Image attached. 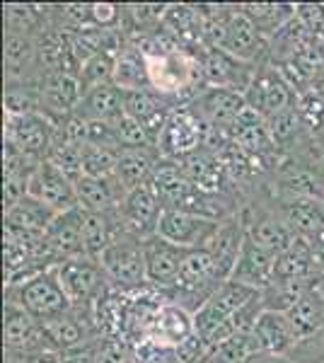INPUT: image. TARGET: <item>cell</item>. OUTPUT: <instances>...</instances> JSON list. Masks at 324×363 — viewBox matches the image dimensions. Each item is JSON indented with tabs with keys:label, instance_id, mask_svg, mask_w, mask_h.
<instances>
[{
	"label": "cell",
	"instance_id": "obj_1",
	"mask_svg": "<svg viewBox=\"0 0 324 363\" xmlns=\"http://www.w3.org/2000/svg\"><path fill=\"white\" fill-rule=\"evenodd\" d=\"M104 274H107L111 289L123 294H140L148 291V274H145V252L143 240L123 230L114 242L99 257Z\"/></svg>",
	"mask_w": 324,
	"mask_h": 363
},
{
	"label": "cell",
	"instance_id": "obj_2",
	"mask_svg": "<svg viewBox=\"0 0 324 363\" xmlns=\"http://www.w3.org/2000/svg\"><path fill=\"white\" fill-rule=\"evenodd\" d=\"M5 301L17 303V306L25 308L27 313L39 322L54 320L58 315L73 310L66 291L58 284L54 267L20 281V284L5 286Z\"/></svg>",
	"mask_w": 324,
	"mask_h": 363
},
{
	"label": "cell",
	"instance_id": "obj_3",
	"mask_svg": "<svg viewBox=\"0 0 324 363\" xmlns=\"http://www.w3.org/2000/svg\"><path fill=\"white\" fill-rule=\"evenodd\" d=\"M54 272L61 289L66 291L70 306L82 313H92L99 298L111 289L99 259H92V257L58 262Z\"/></svg>",
	"mask_w": 324,
	"mask_h": 363
},
{
	"label": "cell",
	"instance_id": "obj_4",
	"mask_svg": "<svg viewBox=\"0 0 324 363\" xmlns=\"http://www.w3.org/2000/svg\"><path fill=\"white\" fill-rule=\"evenodd\" d=\"M298 97L300 95L288 85L284 73L269 61L259 63L255 78H252V83L245 92L247 107L252 112H257L267 124L288 112H293L298 107Z\"/></svg>",
	"mask_w": 324,
	"mask_h": 363
},
{
	"label": "cell",
	"instance_id": "obj_5",
	"mask_svg": "<svg viewBox=\"0 0 324 363\" xmlns=\"http://www.w3.org/2000/svg\"><path fill=\"white\" fill-rule=\"evenodd\" d=\"M206 143H208V128L191 112L189 104L172 109L160 131V138H157V148L167 160H181V157L203 148Z\"/></svg>",
	"mask_w": 324,
	"mask_h": 363
},
{
	"label": "cell",
	"instance_id": "obj_6",
	"mask_svg": "<svg viewBox=\"0 0 324 363\" xmlns=\"http://www.w3.org/2000/svg\"><path fill=\"white\" fill-rule=\"evenodd\" d=\"M189 109L203 121V126L208 128V136H213V133L230 136L235 124L240 121V116L245 114L247 102L245 95H240V92L206 85L189 102Z\"/></svg>",
	"mask_w": 324,
	"mask_h": 363
},
{
	"label": "cell",
	"instance_id": "obj_7",
	"mask_svg": "<svg viewBox=\"0 0 324 363\" xmlns=\"http://www.w3.org/2000/svg\"><path fill=\"white\" fill-rule=\"evenodd\" d=\"M56 126L46 119L44 114H25V116H13L5 114V126H3V143L15 145L20 153H25L32 160H46L54 145Z\"/></svg>",
	"mask_w": 324,
	"mask_h": 363
},
{
	"label": "cell",
	"instance_id": "obj_8",
	"mask_svg": "<svg viewBox=\"0 0 324 363\" xmlns=\"http://www.w3.org/2000/svg\"><path fill=\"white\" fill-rule=\"evenodd\" d=\"M196 56H199V63H201L203 85H208V87H220V90L245 95L252 78H255V73H257L255 63L240 61V58L230 56L228 51L218 49V46H206Z\"/></svg>",
	"mask_w": 324,
	"mask_h": 363
},
{
	"label": "cell",
	"instance_id": "obj_9",
	"mask_svg": "<svg viewBox=\"0 0 324 363\" xmlns=\"http://www.w3.org/2000/svg\"><path fill=\"white\" fill-rule=\"evenodd\" d=\"M220 223L223 220L208 218V216L164 208L160 225H157V235H162L164 240H169V242L179 245L184 250H206L211 245V240L216 238Z\"/></svg>",
	"mask_w": 324,
	"mask_h": 363
},
{
	"label": "cell",
	"instance_id": "obj_10",
	"mask_svg": "<svg viewBox=\"0 0 324 363\" xmlns=\"http://www.w3.org/2000/svg\"><path fill=\"white\" fill-rule=\"evenodd\" d=\"M39 32H17L5 29V85H22V83H41L39 68Z\"/></svg>",
	"mask_w": 324,
	"mask_h": 363
},
{
	"label": "cell",
	"instance_id": "obj_11",
	"mask_svg": "<svg viewBox=\"0 0 324 363\" xmlns=\"http://www.w3.org/2000/svg\"><path fill=\"white\" fill-rule=\"evenodd\" d=\"M39 325H41V330H44L49 349L58 351V354H70V351L90 347L92 342L102 339L92 313H82V310H75V308L58 315L54 320L39 322Z\"/></svg>",
	"mask_w": 324,
	"mask_h": 363
},
{
	"label": "cell",
	"instance_id": "obj_12",
	"mask_svg": "<svg viewBox=\"0 0 324 363\" xmlns=\"http://www.w3.org/2000/svg\"><path fill=\"white\" fill-rule=\"evenodd\" d=\"M27 194L34 196L41 203H46L54 213H68L73 208H80L75 182L51 160H41L34 167Z\"/></svg>",
	"mask_w": 324,
	"mask_h": 363
},
{
	"label": "cell",
	"instance_id": "obj_13",
	"mask_svg": "<svg viewBox=\"0 0 324 363\" xmlns=\"http://www.w3.org/2000/svg\"><path fill=\"white\" fill-rule=\"evenodd\" d=\"M274 208L281 213L298 240L317 245L324 240V201L310 196H271Z\"/></svg>",
	"mask_w": 324,
	"mask_h": 363
},
{
	"label": "cell",
	"instance_id": "obj_14",
	"mask_svg": "<svg viewBox=\"0 0 324 363\" xmlns=\"http://www.w3.org/2000/svg\"><path fill=\"white\" fill-rule=\"evenodd\" d=\"M3 347L10 356H27L49 349L39 320H34L25 308L13 301H5L3 306Z\"/></svg>",
	"mask_w": 324,
	"mask_h": 363
},
{
	"label": "cell",
	"instance_id": "obj_15",
	"mask_svg": "<svg viewBox=\"0 0 324 363\" xmlns=\"http://www.w3.org/2000/svg\"><path fill=\"white\" fill-rule=\"evenodd\" d=\"M143 252L148 286L152 291H167L177 281V277H179L191 250L179 247V245L169 242L162 235H150L143 240Z\"/></svg>",
	"mask_w": 324,
	"mask_h": 363
},
{
	"label": "cell",
	"instance_id": "obj_16",
	"mask_svg": "<svg viewBox=\"0 0 324 363\" xmlns=\"http://www.w3.org/2000/svg\"><path fill=\"white\" fill-rule=\"evenodd\" d=\"M162 211L164 208H162L160 199H157L155 189H152L150 184H143V186H138V189L128 191L119 208L123 230L140 240L157 235Z\"/></svg>",
	"mask_w": 324,
	"mask_h": 363
},
{
	"label": "cell",
	"instance_id": "obj_17",
	"mask_svg": "<svg viewBox=\"0 0 324 363\" xmlns=\"http://www.w3.org/2000/svg\"><path fill=\"white\" fill-rule=\"evenodd\" d=\"M82 99V85L78 75L54 73L41 80V114L54 126L63 124L78 112Z\"/></svg>",
	"mask_w": 324,
	"mask_h": 363
},
{
	"label": "cell",
	"instance_id": "obj_18",
	"mask_svg": "<svg viewBox=\"0 0 324 363\" xmlns=\"http://www.w3.org/2000/svg\"><path fill=\"white\" fill-rule=\"evenodd\" d=\"M276 259L279 257L274 252L264 250L262 245H257L250 235L245 238L242 252L238 257V264L233 269V281L245 284L250 289L264 291L274 284V274H276Z\"/></svg>",
	"mask_w": 324,
	"mask_h": 363
},
{
	"label": "cell",
	"instance_id": "obj_19",
	"mask_svg": "<svg viewBox=\"0 0 324 363\" xmlns=\"http://www.w3.org/2000/svg\"><path fill=\"white\" fill-rule=\"evenodd\" d=\"M46 245H49L56 264L66 259L87 257L85 238H82V211L73 208L68 213H58L46 230Z\"/></svg>",
	"mask_w": 324,
	"mask_h": 363
},
{
	"label": "cell",
	"instance_id": "obj_20",
	"mask_svg": "<svg viewBox=\"0 0 324 363\" xmlns=\"http://www.w3.org/2000/svg\"><path fill=\"white\" fill-rule=\"evenodd\" d=\"M259 349L264 354H276V356H293L298 349V335L293 330L291 320L286 313H276V310H264L259 315L255 332Z\"/></svg>",
	"mask_w": 324,
	"mask_h": 363
},
{
	"label": "cell",
	"instance_id": "obj_21",
	"mask_svg": "<svg viewBox=\"0 0 324 363\" xmlns=\"http://www.w3.org/2000/svg\"><path fill=\"white\" fill-rule=\"evenodd\" d=\"M164 160L157 145L145 148H121L119 165H116V179L126 191H133L143 184H150L157 165Z\"/></svg>",
	"mask_w": 324,
	"mask_h": 363
},
{
	"label": "cell",
	"instance_id": "obj_22",
	"mask_svg": "<svg viewBox=\"0 0 324 363\" xmlns=\"http://www.w3.org/2000/svg\"><path fill=\"white\" fill-rule=\"evenodd\" d=\"M75 114L87 124H119L126 116V112H123V90H119L116 85L92 87V90L82 92Z\"/></svg>",
	"mask_w": 324,
	"mask_h": 363
},
{
	"label": "cell",
	"instance_id": "obj_23",
	"mask_svg": "<svg viewBox=\"0 0 324 363\" xmlns=\"http://www.w3.org/2000/svg\"><path fill=\"white\" fill-rule=\"evenodd\" d=\"M82 211V238H85V252L92 259H99L102 252L123 233L119 211L99 213V211Z\"/></svg>",
	"mask_w": 324,
	"mask_h": 363
},
{
	"label": "cell",
	"instance_id": "obj_24",
	"mask_svg": "<svg viewBox=\"0 0 324 363\" xmlns=\"http://www.w3.org/2000/svg\"><path fill=\"white\" fill-rule=\"evenodd\" d=\"M75 191H78V203L85 211H99V213H109V211H119L123 199L128 191L119 184V179H97V177H82L75 182Z\"/></svg>",
	"mask_w": 324,
	"mask_h": 363
},
{
	"label": "cell",
	"instance_id": "obj_25",
	"mask_svg": "<svg viewBox=\"0 0 324 363\" xmlns=\"http://www.w3.org/2000/svg\"><path fill=\"white\" fill-rule=\"evenodd\" d=\"M310 46H317V44L312 42V37L308 34L303 22H300L298 17H293L281 32H276L274 37L269 39V63L281 68V66H286V63H291L293 58H298L303 51H308Z\"/></svg>",
	"mask_w": 324,
	"mask_h": 363
},
{
	"label": "cell",
	"instance_id": "obj_26",
	"mask_svg": "<svg viewBox=\"0 0 324 363\" xmlns=\"http://www.w3.org/2000/svg\"><path fill=\"white\" fill-rule=\"evenodd\" d=\"M114 85L123 92H135V90H148L150 78H148V66H145V56L140 54V49L133 42H128L119 49L116 54V66H114Z\"/></svg>",
	"mask_w": 324,
	"mask_h": 363
},
{
	"label": "cell",
	"instance_id": "obj_27",
	"mask_svg": "<svg viewBox=\"0 0 324 363\" xmlns=\"http://www.w3.org/2000/svg\"><path fill=\"white\" fill-rule=\"evenodd\" d=\"M240 10H242V15L255 25L257 32L269 42L276 32H281V29L296 17L298 5H293V3H242Z\"/></svg>",
	"mask_w": 324,
	"mask_h": 363
},
{
	"label": "cell",
	"instance_id": "obj_28",
	"mask_svg": "<svg viewBox=\"0 0 324 363\" xmlns=\"http://www.w3.org/2000/svg\"><path fill=\"white\" fill-rule=\"evenodd\" d=\"M5 213V225L17 228V230L25 233H46L49 225L54 223L58 213H54L46 203L37 201L34 196H25L10 208H3Z\"/></svg>",
	"mask_w": 324,
	"mask_h": 363
},
{
	"label": "cell",
	"instance_id": "obj_29",
	"mask_svg": "<svg viewBox=\"0 0 324 363\" xmlns=\"http://www.w3.org/2000/svg\"><path fill=\"white\" fill-rule=\"evenodd\" d=\"M320 277L315 267V255L312 247L303 240H298L291 250L276 259V274L274 281H284V284H298V281H310Z\"/></svg>",
	"mask_w": 324,
	"mask_h": 363
},
{
	"label": "cell",
	"instance_id": "obj_30",
	"mask_svg": "<svg viewBox=\"0 0 324 363\" xmlns=\"http://www.w3.org/2000/svg\"><path fill=\"white\" fill-rule=\"evenodd\" d=\"M194 335H196V327H194V315L189 310L164 303L152 339L160 344H167V347H181Z\"/></svg>",
	"mask_w": 324,
	"mask_h": 363
},
{
	"label": "cell",
	"instance_id": "obj_31",
	"mask_svg": "<svg viewBox=\"0 0 324 363\" xmlns=\"http://www.w3.org/2000/svg\"><path fill=\"white\" fill-rule=\"evenodd\" d=\"M116 54L114 49H104L90 58V61L82 63L80 68V85L82 92L92 90V87H102V85H114V66H116Z\"/></svg>",
	"mask_w": 324,
	"mask_h": 363
},
{
	"label": "cell",
	"instance_id": "obj_32",
	"mask_svg": "<svg viewBox=\"0 0 324 363\" xmlns=\"http://www.w3.org/2000/svg\"><path fill=\"white\" fill-rule=\"evenodd\" d=\"M3 107L5 114H13V116L41 114V83L5 85Z\"/></svg>",
	"mask_w": 324,
	"mask_h": 363
},
{
	"label": "cell",
	"instance_id": "obj_33",
	"mask_svg": "<svg viewBox=\"0 0 324 363\" xmlns=\"http://www.w3.org/2000/svg\"><path fill=\"white\" fill-rule=\"evenodd\" d=\"M119 165V150L104 148V145L85 143L82 148V174L97 179H114Z\"/></svg>",
	"mask_w": 324,
	"mask_h": 363
},
{
	"label": "cell",
	"instance_id": "obj_34",
	"mask_svg": "<svg viewBox=\"0 0 324 363\" xmlns=\"http://www.w3.org/2000/svg\"><path fill=\"white\" fill-rule=\"evenodd\" d=\"M114 131H116V143H119V150L121 148H145V145H155L148 133V128L143 124H138L131 116H123L119 124H114Z\"/></svg>",
	"mask_w": 324,
	"mask_h": 363
},
{
	"label": "cell",
	"instance_id": "obj_35",
	"mask_svg": "<svg viewBox=\"0 0 324 363\" xmlns=\"http://www.w3.org/2000/svg\"><path fill=\"white\" fill-rule=\"evenodd\" d=\"M133 351L138 363H181L179 347H167V344H160L155 339L135 344Z\"/></svg>",
	"mask_w": 324,
	"mask_h": 363
},
{
	"label": "cell",
	"instance_id": "obj_36",
	"mask_svg": "<svg viewBox=\"0 0 324 363\" xmlns=\"http://www.w3.org/2000/svg\"><path fill=\"white\" fill-rule=\"evenodd\" d=\"M296 17L305 25L308 34L312 37V42L324 49V5L320 3H303L298 5Z\"/></svg>",
	"mask_w": 324,
	"mask_h": 363
},
{
	"label": "cell",
	"instance_id": "obj_37",
	"mask_svg": "<svg viewBox=\"0 0 324 363\" xmlns=\"http://www.w3.org/2000/svg\"><path fill=\"white\" fill-rule=\"evenodd\" d=\"M99 363H138L135 351L128 342H116V339H104L102 342V359Z\"/></svg>",
	"mask_w": 324,
	"mask_h": 363
},
{
	"label": "cell",
	"instance_id": "obj_38",
	"mask_svg": "<svg viewBox=\"0 0 324 363\" xmlns=\"http://www.w3.org/2000/svg\"><path fill=\"white\" fill-rule=\"evenodd\" d=\"M5 361H13V363H66V356L58 354V351H54V349H41V351H34V354H27V356L5 354Z\"/></svg>",
	"mask_w": 324,
	"mask_h": 363
},
{
	"label": "cell",
	"instance_id": "obj_39",
	"mask_svg": "<svg viewBox=\"0 0 324 363\" xmlns=\"http://www.w3.org/2000/svg\"><path fill=\"white\" fill-rule=\"evenodd\" d=\"M247 363H296V359L293 356H276V354H257V356H252Z\"/></svg>",
	"mask_w": 324,
	"mask_h": 363
},
{
	"label": "cell",
	"instance_id": "obj_40",
	"mask_svg": "<svg viewBox=\"0 0 324 363\" xmlns=\"http://www.w3.org/2000/svg\"><path fill=\"white\" fill-rule=\"evenodd\" d=\"M5 363H13V361H5Z\"/></svg>",
	"mask_w": 324,
	"mask_h": 363
},
{
	"label": "cell",
	"instance_id": "obj_41",
	"mask_svg": "<svg viewBox=\"0 0 324 363\" xmlns=\"http://www.w3.org/2000/svg\"><path fill=\"white\" fill-rule=\"evenodd\" d=\"M322 201H324V194H322Z\"/></svg>",
	"mask_w": 324,
	"mask_h": 363
}]
</instances>
